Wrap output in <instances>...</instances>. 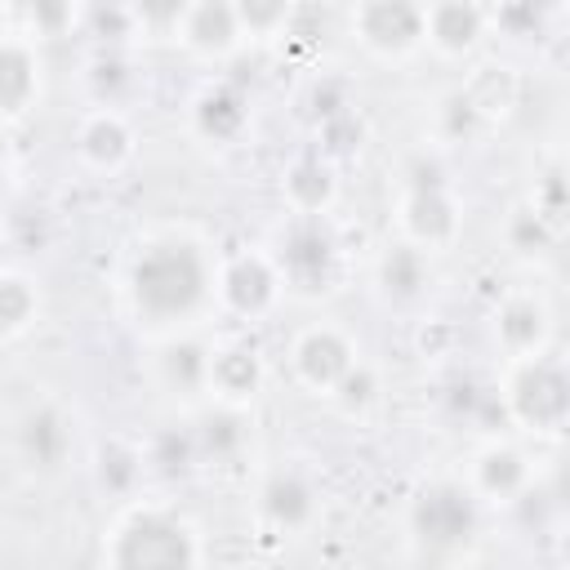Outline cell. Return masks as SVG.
<instances>
[{
  "instance_id": "1",
  "label": "cell",
  "mask_w": 570,
  "mask_h": 570,
  "mask_svg": "<svg viewBox=\"0 0 570 570\" xmlns=\"http://www.w3.org/2000/svg\"><path fill=\"white\" fill-rule=\"evenodd\" d=\"M209 285H214V272H209L205 249L178 236L147 245L129 267V298L138 316L156 325L187 321L209 298Z\"/></svg>"
},
{
  "instance_id": "2",
  "label": "cell",
  "mask_w": 570,
  "mask_h": 570,
  "mask_svg": "<svg viewBox=\"0 0 570 570\" xmlns=\"http://www.w3.org/2000/svg\"><path fill=\"white\" fill-rule=\"evenodd\" d=\"M111 570H196L200 548L196 530L165 512V508H142L125 517L111 534Z\"/></svg>"
},
{
  "instance_id": "3",
  "label": "cell",
  "mask_w": 570,
  "mask_h": 570,
  "mask_svg": "<svg viewBox=\"0 0 570 570\" xmlns=\"http://www.w3.org/2000/svg\"><path fill=\"white\" fill-rule=\"evenodd\" d=\"M476 525H481L476 494L459 481H432L410 503V530H414L419 548H428V552L468 548L476 539Z\"/></svg>"
},
{
  "instance_id": "4",
  "label": "cell",
  "mask_w": 570,
  "mask_h": 570,
  "mask_svg": "<svg viewBox=\"0 0 570 570\" xmlns=\"http://www.w3.org/2000/svg\"><path fill=\"white\" fill-rule=\"evenodd\" d=\"M503 410L534 432H561L570 410V379L552 356H525L503 392Z\"/></svg>"
},
{
  "instance_id": "5",
  "label": "cell",
  "mask_w": 570,
  "mask_h": 570,
  "mask_svg": "<svg viewBox=\"0 0 570 570\" xmlns=\"http://www.w3.org/2000/svg\"><path fill=\"white\" fill-rule=\"evenodd\" d=\"M276 276L289 281L294 289L303 294H316L334 281V267H338V240L330 232L325 218H289L285 232L276 236Z\"/></svg>"
},
{
  "instance_id": "6",
  "label": "cell",
  "mask_w": 570,
  "mask_h": 570,
  "mask_svg": "<svg viewBox=\"0 0 570 570\" xmlns=\"http://www.w3.org/2000/svg\"><path fill=\"white\" fill-rule=\"evenodd\" d=\"M352 31L365 49L383 58H401L423 40V9L405 0H370L352 13Z\"/></svg>"
},
{
  "instance_id": "7",
  "label": "cell",
  "mask_w": 570,
  "mask_h": 570,
  "mask_svg": "<svg viewBox=\"0 0 570 570\" xmlns=\"http://www.w3.org/2000/svg\"><path fill=\"white\" fill-rule=\"evenodd\" d=\"M214 285H218L223 307H227V312H236V316H245V321L263 316V312L276 303V294H281L276 263H272L267 254H254V249H245V254L227 258Z\"/></svg>"
},
{
  "instance_id": "8",
  "label": "cell",
  "mask_w": 570,
  "mask_h": 570,
  "mask_svg": "<svg viewBox=\"0 0 570 570\" xmlns=\"http://www.w3.org/2000/svg\"><path fill=\"white\" fill-rule=\"evenodd\" d=\"M352 365H356V352H352V343L343 338V330H334V325H312V330H303L298 343H294V370H298V379H303L307 387H316V392H334L338 379H343Z\"/></svg>"
},
{
  "instance_id": "9",
  "label": "cell",
  "mask_w": 570,
  "mask_h": 570,
  "mask_svg": "<svg viewBox=\"0 0 570 570\" xmlns=\"http://www.w3.org/2000/svg\"><path fill=\"white\" fill-rule=\"evenodd\" d=\"M401 227H405L410 245H419V249L450 245L459 232V205L450 200L445 183L441 187H410L401 200Z\"/></svg>"
},
{
  "instance_id": "10",
  "label": "cell",
  "mask_w": 570,
  "mask_h": 570,
  "mask_svg": "<svg viewBox=\"0 0 570 570\" xmlns=\"http://www.w3.org/2000/svg\"><path fill=\"white\" fill-rule=\"evenodd\" d=\"M258 508L276 530H307L316 521V485L298 468H276L258 490Z\"/></svg>"
},
{
  "instance_id": "11",
  "label": "cell",
  "mask_w": 570,
  "mask_h": 570,
  "mask_svg": "<svg viewBox=\"0 0 570 570\" xmlns=\"http://www.w3.org/2000/svg\"><path fill=\"white\" fill-rule=\"evenodd\" d=\"M134 151V129L116 107H94L76 125V156L89 169H120Z\"/></svg>"
},
{
  "instance_id": "12",
  "label": "cell",
  "mask_w": 570,
  "mask_h": 570,
  "mask_svg": "<svg viewBox=\"0 0 570 570\" xmlns=\"http://www.w3.org/2000/svg\"><path fill=\"white\" fill-rule=\"evenodd\" d=\"M281 191L289 200V209L298 218H321L338 191V178H334V165L321 156V151H303L285 165L281 174Z\"/></svg>"
},
{
  "instance_id": "13",
  "label": "cell",
  "mask_w": 570,
  "mask_h": 570,
  "mask_svg": "<svg viewBox=\"0 0 570 570\" xmlns=\"http://www.w3.org/2000/svg\"><path fill=\"white\" fill-rule=\"evenodd\" d=\"M548 330H552V316L534 294H512L494 312V334H499L503 352H512L517 361L539 356L543 343H548Z\"/></svg>"
},
{
  "instance_id": "14",
  "label": "cell",
  "mask_w": 570,
  "mask_h": 570,
  "mask_svg": "<svg viewBox=\"0 0 570 570\" xmlns=\"http://www.w3.org/2000/svg\"><path fill=\"white\" fill-rule=\"evenodd\" d=\"M191 125L196 134H205L209 142H236L249 125V102L236 85L218 80V85H205L191 102Z\"/></svg>"
},
{
  "instance_id": "15",
  "label": "cell",
  "mask_w": 570,
  "mask_h": 570,
  "mask_svg": "<svg viewBox=\"0 0 570 570\" xmlns=\"http://www.w3.org/2000/svg\"><path fill=\"white\" fill-rule=\"evenodd\" d=\"M183 45H191L196 53H232L240 45V22H236V4H187L174 18Z\"/></svg>"
},
{
  "instance_id": "16",
  "label": "cell",
  "mask_w": 570,
  "mask_h": 570,
  "mask_svg": "<svg viewBox=\"0 0 570 570\" xmlns=\"http://www.w3.org/2000/svg\"><path fill=\"white\" fill-rule=\"evenodd\" d=\"M485 9L463 4V0H441L423 9V40L436 45L441 53H468L485 36Z\"/></svg>"
},
{
  "instance_id": "17",
  "label": "cell",
  "mask_w": 570,
  "mask_h": 570,
  "mask_svg": "<svg viewBox=\"0 0 570 570\" xmlns=\"http://www.w3.org/2000/svg\"><path fill=\"white\" fill-rule=\"evenodd\" d=\"M18 445L27 454V463L53 472L67 463L71 454V419L58 405H36L22 423H18Z\"/></svg>"
},
{
  "instance_id": "18",
  "label": "cell",
  "mask_w": 570,
  "mask_h": 570,
  "mask_svg": "<svg viewBox=\"0 0 570 570\" xmlns=\"http://www.w3.org/2000/svg\"><path fill=\"white\" fill-rule=\"evenodd\" d=\"M263 383V361L249 343H227V347H209V383L218 392L223 405H245Z\"/></svg>"
},
{
  "instance_id": "19",
  "label": "cell",
  "mask_w": 570,
  "mask_h": 570,
  "mask_svg": "<svg viewBox=\"0 0 570 570\" xmlns=\"http://www.w3.org/2000/svg\"><path fill=\"white\" fill-rule=\"evenodd\" d=\"M432 285V267H428V249L410 245V240H396L383 249L379 258V289L392 298V303H419Z\"/></svg>"
},
{
  "instance_id": "20",
  "label": "cell",
  "mask_w": 570,
  "mask_h": 570,
  "mask_svg": "<svg viewBox=\"0 0 570 570\" xmlns=\"http://www.w3.org/2000/svg\"><path fill=\"white\" fill-rule=\"evenodd\" d=\"M40 89L36 53L18 36H0V116H22Z\"/></svg>"
},
{
  "instance_id": "21",
  "label": "cell",
  "mask_w": 570,
  "mask_h": 570,
  "mask_svg": "<svg viewBox=\"0 0 570 570\" xmlns=\"http://www.w3.org/2000/svg\"><path fill=\"white\" fill-rule=\"evenodd\" d=\"M530 485V463L517 445H490L476 454L472 468V494H490V499H517Z\"/></svg>"
},
{
  "instance_id": "22",
  "label": "cell",
  "mask_w": 570,
  "mask_h": 570,
  "mask_svg": "<svg viewBox=\"0 0 570 570\" xmlns=\"http://www.w3.org/2000/svg\"><path fill=\"white\" fill-rule=\"evenodd\" d=\"M142 472H147V459H142V450H138L134 441L107 436V441L94 450V481H98V490L111 494V499H129V494L138 490Z\"/></svg>"
},
{
  "instance_id": "23",
  "label": "cell",
  "mask_w": 570,
  "mask_h": 570,
  "mask_svg": "<svg viewBox=\"0 0 570 570\" xmlns=\"http://www.w3.org/2000/svg\"><path fill=\"white\" fill-rule=\"evenodd\" d=\"M191 432H196V445H200V463L209 459V463H223V459H236L240 454V445H245V414H240V405H214V410H205L196 423H191Z\"/></svg>"
},
{
  "instance_id": "24",
  "label": "cell",
  "mask_w": 570,
  "mask_h": 570,
  "mask_svg": "<svg viewBox=\"0 0 570 570\" xmlns=\"http://www.w3.org/2000/svg\"><path fill=\"white\" fill-rule=\"evenodd\" d=\"M142 459H147V468L160 472V476H187V472L200 463V445H196L191 423H165V428L151 436V445L142 450Z\"/></svg>"
},
{
  "instance_id": "25",
  "label": "cell",
  "mask_w": 570,
  "mask_h": 570,
  "mask_svg": "<svg viewBox=\"0 0 570 570\" xmlns=\"http://www.w3.org/2000/svg\"><path fill=\"white\" fill-rule=\"evenodd\" d=\"M160 374L174 392H200L209 383V347L196 338H178L160 352Z\"/></svg>"
},
{
  "instance_id": "26",
  "label": "cell",
  "mask_w": 570,
  "mask_h": 570,
  "mask_svg": "<svg viewBox=\"0 0 570 570\" xmlns=\"http://www.w3.org/2000/svg\"><path fill=\"white\" fill-rule=\"evenodd\" d=\"M468 98V107L476 111V120H490V116H503L512 102H517V80L508 67H481L468 89H459Z\"/></svg>"
},
{
  "instance_id": "27",
  "label": "cell",
  "mask_w": 570,
  "mask_h": 570,
  "mask_svg": "<svg viewBox=\"0 0 570 570\" xmlns=\"http://www.w3.org/2000/svg\"><path fill=\"white\" fill-rule=\"evenodd\" d=\"M36 307H40L36 285L18 272H0V334L27 330L36 321Z\"/></svg>"
},
{
  "instance_id": "28",
  "label": "cell",
  "mask_w": 570,
  "mask_h": 570,
  "mask_svg": "<svg viewBox=\"0 0 570 570\" xmlns=\"http://www.w3.org/2000/svg\"><path fill=\"white\" fill-rule=\"evenodd\" d=\"M80 27L89 31V36H98L107 49H116L125 36H134V27H138V9H120V4H89V9H80Z\"/></svg>"
},
{
  "instance_id": "29",
  "label": "cell",
  "mask_w": 570,
  "mask_h": 570,
  "mask_svg": "<svg viewBox=\"0 0 570 570\" xmlns=\"http://www.w3.org/2000/svg\"><path fill=\"white\" fill-rule=\"evenodd\" d=\"M134 76H129V62L120 58V49H102L94 62H89V89L98 94L102 107H116L120 89H129Z\"/></svg>"
},
{
  "instance_id": "30",
  "label": "cell",
  "mask_w": 570,
  "mask_h": 570,
  "mask_svg": "<svg viewBox=\"0 0 570 570\" xmlns=\"http://www.w3.org/2000/svg\"><path fill=\"white\" fill-rule=\"evenodd\" d=\"M503 236H508V245H512L517 254H548V249H552V223H548L543 214H534V209H517V214L508 218Z\"/></svg>"
},
{
  "instance_id": "31",
  "label": "cell",
  "mask_w": 570,
  "mask_h": 570,
  "mask_svg": "<svg viewBox=\"0 0 570 570\" xmlns=\"http://www.w3.org/2000/svg\"><path fill=\"white\" fill-rule=\"evenodd\" d=\"M294 9L281 4V0H245L236 4V22H240V36H272L281 27H289Z\"/></svg>"
},
{
  "instance_id": "32",
  "label": "cell",
  "mask_w": 570,
  "mask_h": 570,
  "mask_svg": "<svg viewBox=\"0 0 570 570\" xmlns=\"http://www.w3.org/2000/svg\"><path fill=\"white\" fill-rule=\"evenodd\" d=\"M365 138V125L356 120V111H343V116H330L321 120V156L334 165L338 156H352Z\"/></svg>"
},
{
  "instance_id": "33",
  "label": "cell",
  "mask_w": 570,
  "mask_h": 570,
  "mask_svg": "<svg viewBox=\"0 0 570 570\" xmlns=\"http://www.w3.org/2000/svg\"><path fill=\"white\" fill-rule=\"evenodd\" d=\"M334 396L347 405V410H365L374 396H379V379H374V370L370 365H352L343 379H338V387H334Z\"/></svg>"
},
{
  "instance_id": "34",
  "label": "cell",
  "mask_w": 570,
  "mask_h": 570,
  "mask_svg": "<svg viewBox=\"0 0 570 570\" xmlns=\"http://www.w3.org/2000/svg\"><path fill=\"white\" fill-rule=\"evenodd\" d=\"M76 22H80V9H67V4H36L31 9V27L45 31V36H58V31L76 27Z\"/></svg>"
},
{
  "instance_id": "35",
  "label": "cell",
  "mask_w": 570,
  "mask_h": 570,
  "mask_svg": "<svg viewBox=\"0 0 570 570\" xmlns=\"http://www.w3.org/2000/svg\"><path fill=\"white\" fill-rule=\"evenodd\" d=\"M0 174H4V134H0Z\"/></svg>"
},
{
  "instance_id": "36",
  "label": "cell",
  "mask_w": 570,
  "mask_h": 570,
  "mask_svg": "<svg viewBox=\"0 0 570 570\" xmlns=\"http://www.w3.org/2000/svg\"><path fill=\"white\" fill-rule=\"evenodd\" d=\"M0 227H4V214H0Z\"/></svg>"
}]
</instances>
